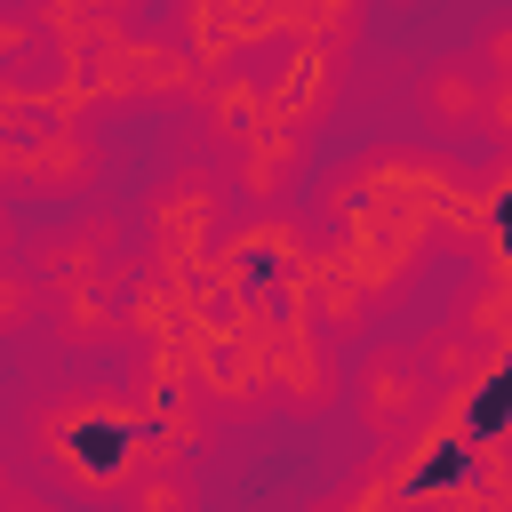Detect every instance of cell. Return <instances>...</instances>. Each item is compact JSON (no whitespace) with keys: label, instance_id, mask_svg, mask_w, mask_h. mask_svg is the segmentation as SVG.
Segmentation results:
<instances>
[{"label":"cell","instance_id":"ac0fdd59","mask_svg":"<svg viewBox=\"0 0 512 512\" xmlns=\"http://www.w3.org/2000/svg\"><path fill=\"white\" fill-rule=\"evenodd\" d=\"M88 8H96V16H112V24H120V16H128V8H136V0H88Z\"/></svg>","mask_w":512,"mask_h":512},{"label":"cell","instance_id":"5bb4252c","mask_svg":"<svg viewBox=\"0 0 512 512\" xmlns=\"http://www.w3.org/2000/svg\"><path fill=\"white\" fill-rule=\"evenodd\" d=\"M32 320H40V264L8 256V272H0V328H32Z\"/></svg>","mask_w":512,"mask_h":512},{"label":"cell","instance_id":"9a60e30c","mask_svg":"<svg viewBox=\"0 0 512 512\" xmlns=\"http://www.w3.org/2000/svg\"><path fill=\"white\" fill-rule=\"evenodd\" d=\"M472 56H480L496 80H512V16H496V24L480 32V48H472Z\"/></svg>","mask_w":512,"mask_h":512},{"label":"cell","instance_id":"5b68a950","mask_svg":"<svg viewBox=\"0 0 512 512\" xmlns=\"http://www.w3.org/2000/svg\"><path fill=\"white\" fill-rule=\"evenodd\" d=\"M128 304H136V280H128V256H112V264L72 272V280H56V288H48V328H56V344L96 352V344L136 336Z\"/></svg>","mask_w":512,"mask_h":512},{"label":"cell","instance_id":"8992f818","mask_svg":"<svg viewBox=\"0 0 512 512\" xmlns=\"http://www.w3.org/2000/svg\"><path fill=\"white\" fill-rule=\"evenodd\" d=\"M264 352H272V384L296 416H320L336 392H344V368H336V344L328 328H312L304 312H264Z\"/></svg>","mask_w":512,"mask_h":512},{"label":"cell","instance_id":"8fae6325","mask_svg":"<svg viewBox=\"0 0 512 512\" xmlns=\"http://www.w3.org/2000/svg\"><path fill=\"white\" fill-rule=\"evenodd\" d=\"M24 256L40 264V280H48V288H56V280H72V272H96V264H112V256H120V216L56 224V232H40Z\"/></svg>","mask_w":512,"mask_h":512},{"label":"cell","instance_id":"6da1fadb","mask_svg":"<svg viewBox=\"0 0 512 512\" xmlns=\"http://www.w3.org/2000/svg\"><path fill=\"white\" fill-rule=\"evenodd\" d=\"M24 440L40 456V472L80 496V504H128V488L152 472V464H176L152 432V416L136 408V392L120 384H72V392H48L32 416H24Z\"/></svg>","mask_w":512,"mask_h":512},{"label":"cell","instance_id":"9c48e42d","mask_svg":"<svg viewBox=\"0 0 512 512\" xmlns=\"http://www.w3.org/2000/svg\"><path fill=\"white\" fill-rule=\"evenodd\" d=\"M488 88H496V72L480 56H448L416 80V112H424V128L464 136V128H488Z\"/></svg>","mask_w":512,"mask_h":512},{"label":"cell","instance_id":"4fadbf2b","mask_svg":"<svg viewBox=\"0 0 512 512\" xmlns=\"http://www.w3.org/2000/svg\"><path fill=\"white\" fill-rule=\"evenodd\" d=\"M200 496H192V472L184 464H152L136 488H128V504L120 512H192Z\"/></svg>","mask_w":512,"mask_h":512},{"label":"cell","instance_id":"3957f363","mask_svg":"<svg viewBox=\"0 0 512 512\" xmlns=\"http://www.w3.org/2000/svg\"><path fill=\"white\" fill-rule=\"evenodd\" d=\"M80 64H88L96 104H176V96H200L216 80L208 48L184 40V32H112Z\"/></svg>","mask_w":512,"mask_h":512},{"label":"cell","instance_id":"2e32d148","mask_svg":"<svg viewBox=\"0 0 512 512\" xmlns=\"http://www.w3.org/2000/svg\"><path fill=\"white\" fill-rule=\"evenodd\" d=\"M488 136H504V144H512V80H496V88H488Z\"/></svg>","mask_w":512,"mask_h":512},{"label":"cell","instance_id":"ba28073f","mask_svg":"<svg viewBox=\"0 0 512 512\" xmlns=\"http://www.w3.org/2000/svg\"><path fill=\"white\" fill-rule=\"evenodd\" d=\"M304 152H312V128H288V120H264L240 152H232V192L264 216V208H280L288 192H296V176H304Z\"/></svg>","mask_w":512,"mask_h":512},{"label":"cell","instance_id":"277c9868","mask_svg":"<svg viewBox=\"0 0 512 512\" xmlns=\"http://www.w3.org/2000/svg\"><path fill=\"white\" fill-rule=\"evenodd\" d=\"M440 392H448V384L432 376L424 344H368V352H360V368H352L360 424H368V440H384V448L416 440V432L440 416Z\"/></svg>","mask_w":512,"mask_h":512},{"label":"cell","instance_id":"7c38bea8","mask_svg":"<svg viewBox=\"0 0 512 512\" xmlns=\"http://www.w3.org/2000/svg\"><path fill=\"white\" fill-rule=\"evenodd\" d=\"M424 360H432V376H440L448 392H472V384L496 368V344H488L472 320H448V328L424 336Z\"/></svg>","mask_w":512,"mask_h":512},{"label":"cell","instance_id":"30bf717a","mask_svg":"<svg viewBox=\"0 0 512 512\" xmlns=\"http://www.w3.org/2000/svg\"><path fill=\"white\" fill-rule=\"evenodd\" d=\"M200 120H208V136L216 144H248L264 120H272V96H264V80L248 72V64H216V80L200 88Z\"/></svg>","mask_w":512,"mask_h":512},{"label":"cell","instance_id":"7a4b0ae2","mask_svg":"<svg viewBox=\"0 0 512 512\" xmlns=\"http://www.w3.org/2000/svg\"><path fill=\"white\" fill-rule=\"evenodd\" d=\"M232 168H176V176H160L152 184V200H144V256L160 264V272H184V280H200L208 272V256L224 248V216H232Z\"/></svg>","mask_w":512,"mask_h":512},{"label":"cell","instance_id":"e0dca14e","mask_svg":"<svg viewBox=\"0 0 512 512\" xmlns=\"http://www.w3.org/2000/svg\"><path fill=\"white\" fill-rule=\"evenodd\" d=\"M8 512H48V504H40L32 488H8Z\"/></svg>","mask_w":512,"mask_h":512},{"label":"cell","instance_id":"52a82bcc","mask_svg":"<svg viewBox=\"0 0 512 512\" xmlns=\"http://www.w3.org/2000/svg\"><path fill=\"white\" fill-rule=\"evenodd\" d=\"M344 88V48L336 40H312V32H288V56L264 72V96H272V120L288 128H320L328 104Z\"/></svg>","mask_w":512,"mask_h":512}]
</instances>
